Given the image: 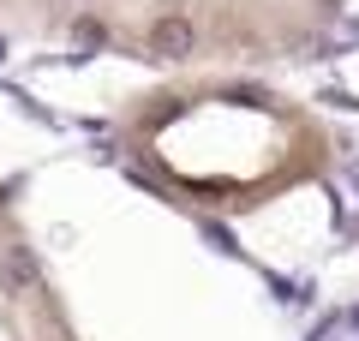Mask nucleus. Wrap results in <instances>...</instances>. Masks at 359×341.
I'll return each instance as SVG.
<instances>
[{
	"mask_svg": "<svg viewBox=\"0 0 359 341\" xmlns=\"http://www.w3.org/2000/svg\"><path fill=\"white\" fill-rule=\"evenodd\" d=\"M0 341H78L72 323L60 317L48 269L13 227L6 203H0Z\"/></svg>",
	"mask_w": 359,
	"mask_h": 341,
	"instance_id": "nucleus-1",
	"label": "nucleus"
}]
</instances>
